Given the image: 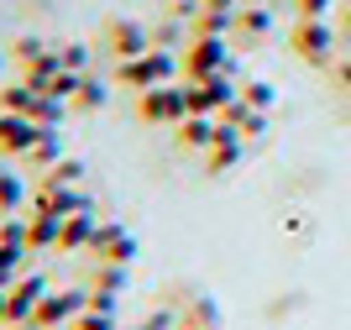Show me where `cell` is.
Instances as JSON below:
<instances>
[{"label": "cell", "instance_id": "6da1fadb", "mask_svg": "<svg viewBox=\"0 0 351 330\" xmlns=\"http://www.w3.org/2000/svg\"><path fill=\"white\" fill-rule=\"evenodd\" d=\"M116 79L126 89H136V95H147V89H158V84H178V53H168V47H147V53H136V58L121 63Z\"/></svg>", "mask_w": 351, "mask_h": 330}, {"label": "cell", "instance_id": "7a4b0ae2", "mask_svg": "<svg viewBox=\"0 0 351 330\" xmlns=\"http://www.w3.org/2000/svg\"><path fill=\"white\" fill-rule=\"evenodd\" d=\"M236 79V58L226 53V37H194L189 53H184V79L189 84H205V79Z\"/></svg>", "mask_w": 351, "mask_h": 330}, {"label": "cell", "instance_id": "3957f363", "mask_svg": "<svg viewBox=\"0 0 351 330\" xmlns=\"http://www.w3.org/2000/svg\"><path fill=\"white\" fill-rule=\"evenodd\" d=\"M84 309H89V288H53V294L32 309V330H69Z\"/></svg>", "mask_w": 351, "mask_h": 330}, {"label": "cell", "instance_id": "277c9868", "mask_svg": "<svg viewBox=\"0 0 351 330\" xmlns=\"http://www.w3.org/2000/svg\"><path fill=\"white\" fill-rule=\"evenodd\" d=\"M136 115H142L147 126H178L189 115L184 84H158V89H147V95H136Z\"/></svg>", "mask_w": 351, "mask_h": 330}, {"label": "cell", "instance_id": "5b68a950", "mask_svg": "<svg viewBox=\"0 0 351 330\" xmlns=\"http://www.w3.org/2000/svg\"><path fill=\"white\" fill-rule=\"evenodd\" d=\"M79 210H95L89 194L79 184H37V200H32V215H53V220H69Z\"/></svg>", "mask_w": 351, "mask_h": 330}, {"label": "cell", "instance_id": "8992f818", "mask_svg": "<svg viewBox=\"0 0 351 330\" xmlns=\"http://www.w3.org/2000/svg\"><path fill=\"white\" fill-rule=\"evenodd\" d=\"M147 47H152V32H142V21H126V16L105 21V32H100V53H110L116 63H126V58L147 53Z\"/></svg>", "mask_w": 351, "mask_h": 330}, {"label": "cell", "instance_id": "52a82bcc", "mask_svg": "<svg viewBox=\"0 0 351 330\" xmlns=\"http://www.w3.org/2000/svg\"><path fill=\"white\" fill-rule=\"evenodd\" d=\"M89 252H95L100 262H132V257H136V236L121 226V220H100V226H95Z\"/></svg>", "mask_w": 351, "mask_h": 330}, {"label": "cell", "instance_id": "ba28073f", "mask_svg": "<svg viewBox=\"0 0 351 330\" xmlns=\"http://www.w3.org/2000/svg\"><path fill=\"white\" fill-rule=\"evenodd\" d=\"M47 294H53V283H47L43 273H32V268H27V273L11 283V325H32V309H37Z\"/></svg>", "mask_w": 351, "mask_h": 330}, {"label": "cell", "instance_id": "9c48e42d", "mask_svg": "<svg viewBox=\"0 0 351 330\" xmlns=\"http://www.w3.org/2000/svg\"><path fill=\"white\" fill-rule=\"evenodd\" d=\"M43 131H47V126H37L32 115H11V110H0V152H5V158H27L32 142H37Z\"/></svg>", "mask_w": 351, "mask_h": 330}, {"label": "cell", "instance_id": "30bf717a", "mask_svg": "<svg viewBox=\"0 0 351 330\" xmlns=\"http://www.w3.org/2000/svg\"><path fill=\"white\" fill-rule=\"evenodd\" d=\"M178 142L189 147V152H210L220 142V121L215 115H184L178 121Z\"/></svg>", "mask_w": 351, "mask_h": 330}, {"label": "cell", "instance_id": "8fae6325", "mask_svg": "<svg viewBox=\"0 0 351 330\" xmlns=\"http://www.w3.org/2000/svg\"><path fill=\"white\" fill-rule=\"evenodd\" d=\"M95 226H100V220H95V210L69 215V220L58 226V252H84V246L95 241Z\"/></svg>", "mask_w": 351, "mask_h": 330}, {"label": "cell", "instance_id": "7c38bea8", "mask_svg": "<svg viewBox=\"0 0 351 330\" xmlns=\"http://www.w3.org/2000/svg\"><path fill=\"white\" fill-rule=\"evenodd\" d=\"M132 288V262H100L95 273H89V294H126Z\"/></svg>", "mask_w": 351, "mask_h": 330}, {"label": "cell", "instance_id": "4fadbf2b", "mask_svg": "<svg viewBox=\"0 0 351 330\" xmlns=\"http://www.w3.org/2000/svg\"><path fill=\"white\" fill-rule=\"evenodd\" d=\"M63 158H69V152H63V137H58V131H43V137L32 142V152H27L21 163H27L32 173H47V168H58Z\"/></svg>", "mask_w": 351, "mask_h": 330}, {"label": "cell", "instance_id": "5bb4252c", "mask_svg": "<svg viewBox=\"0 0 351 330\" xmlns=\"http://www.w3.org/2000/svg\"><path fill=\"white\" fill-rule=\"evenodd\" d=\"M178 320H184V330H220V304L210 294H199V299H189L178 309Z\"/></svg>", "mask_w": 351, "mask_h": 330}, {"label": "cell", "instance_id": "9a60e30c", "mask_svg": "<svg viewBox=\"0 0 351 330\" xmlns=\"http://www.w3.org/2000/svg\"><path fill=\"white\" fill-rule=\"evenodd\" d=\"M58 226L63 220H53V215H32L27 220V252H53L58 246Z\"/></svg>", "mask_w": 351, "mask_h": 330}, {"label": "cell", "instance_id": "2e32d148", "mask_svg": "<svg viewBox=\"0 0 351 330\" xmlns=\"http://www.w3.org/2000/svg\"><path fill=\"white\" fill-rule=\"evenodd\" d=\"M37 95H43V89H32L27 79H16V84H5V89H0V110H11V115H32Z\"/></svg>", "mask_w": 351, "mask_h": 330}, {"label": "cell", "instance_id": "e0dca14e", "mask_svg": "<svg viewBox=\"0 0 351 330\" xmlns=\"http://www.w3.org/2000/svg\"><path fill=\"white\" fill-rule=\"evenodd\" d=\"M110 100V95H105V84L100 79H95V73H79V89H73V110H100V105Z\"/></svg>", "mask_w": 351, "mask_h": 330}, {"label": "cell", "instance_id": "ac0fdd59", "mask_svg": "<svg viewBox=\"0 0 351 330\" xmlns=\"http://www.w3.org/2000/svg\"><path fill=\"white\" fill-rule=\"evenodd\" d=\"M21 204H27V184L11 168H0V215H16Z\"/></svg>", "mask_w": 351, "mask_h": 330}, {"label": "cell", "instance_id": "d6986e66", "mask_svg": "<svg viewBox=\"0 0 351 330\" xmlns=\"http://www.w3.org/2000/svg\"><path fill=\"white\" fill-rule=\"evenodd\" d=\"M69 330H126V325L116 320V309H105V304H89V309L73 320Z\"/></svg>", "mask_w": 351, "mask_h": 330}, {"label": "cell", "instance_id": "ffe728a7", "mask_svg": "<svg viewBox=\"0 0 351 330\" xmlns=\"http://www.w3.org/2000/svg\"><path fill=\"white\" fill-rule=\"evenodd\" d=\"M47 53H53V47H47L43 37H16V43H11V58L21 63V69H37Z\"/></svg>", "mask_w": 351, "mask_h": 330}, {"label": "cell", "instance_id": "44dd1931", "mask_svg": "<svg viewBox=\"0 0 351 330\" xmlns=\"http://www.w3.org/2000/svg\"><path fill=\"white\" fill-rule=\"evenodd\" d=\"M27 273V246H0V288H11Z\"/></svg>", "mask_w": 351, "mask_h": 330}, {"label": "cell", "instance_id": "7402d4cb", "mask_svg": "<svg viewBox=\"0 0 351 330\" xmlns=\"http://www.w3.org/2000/svg\"><path fill=\"white\" fill-rule=\"evenodd\" d=\"M293 47H299L304 58H325L330 37H325V27H299V32H293Z\"/></svg>", "mask_w": 351, "mask_h": 330}, {"label": "cell", "instance_id": "603a6c76", "mask_svg": "<svg viewBox=\"0 0 351 330\" xmlns=\"http://www.w3.org/2000/svg\"><path fill=\"white\" fill-rule=\"evenodd\" d=\"M58 63H63L69 73H89V47H84V43H63V47H58Z\"/></svg>", "mask_w": 351, "mask_h": 330}, {"label": "cell", "instance_id": "cb8c5ba5", "mask_svg": "<svg viewBox=\"0 0 351 330\" xmlns=\"http://www.w3.org/2000/svg\"><path fill=\"white\" fill-rule=\"evenodd\" d=\"M241 95H247V105H252V110H263V105H273V89H267V84H247Z\"/></svg>", "mask_w": 351, "mask_h": 330}, {"label": "cell", "instance_id": "d4e9b609", "mask_svg": "<svg viewBox=\"0 0 351 330\" xmlns=\"http://www.w3.org/2000/svg\"><path fill=\"white\" fill-rule=\"evenodd\" d=\"M0 325H11V288H0Z\"/></svg>", "mask_w": 351, "mask_h": 330}, {"label": "cell", "instance_id": "484cf974", "mask_svg": "<svg viewBox=\"0 0 351 330\" xmlns=\"http://www.w3.org/2000/svg\"><path fill=\"white\" fill-rule=\"evenodd\" d=\"M299 5H304V16H320L325 11V0H299Z\"/></svg>", "mask_w": 351, "mask_h": 330}, {"label": "cell", "instance_id": "4316f807", "mask_svg": "<svg viewBox=\"0 0 351 330\" xmlns=\"http://www.w3.org/2000/svg\"><path fill=\"white\" fill-rule=\"evenodd\" d=\"M0 69H5V53H0Z\"/></svg>", "mask_w": 351, "mask_h": 330}, {"label": "cell", "instance_id": "83f0119b", "mask_svg": "<svg viewBox=\"0 0 351 330\" xmlns=\"http://www.w3.org/2000/svg\"><path fill=\"white\" fill-rule=\"evenodd\" d=\"M247 5H263V0H247Z\"/></svg>", "mask_w": 351, "mask_h": 330}, {"label": "cell", "instance_id": "f1b7e54d", "mask_svg": "<svg viewBox=\"0 0 351 330\" xmlns=\"http://www.w3.org/2000/svg\"><path fill=\"white\" fill-rule=\"evenodd\" d=\"M0 330H16V325H0Z\"/></svg>", "mask_w": 351, "mask_h": 330}, {"label": "cell", "instance_id": "f546056e", "mask_svg": "<svg viewBox=\"0 0 351 330\" xmlns=\"http://www.w3.org/2000/svg\"><path fill=\"white\" fill-rule=\"evenodd\" d=\"M0 246H5V236H0Z\"/></svg>", "mask_w": 351, "mask_h": 330}, {"label": "cell", "instance_id": "4dcf8cb0", "mask_svg": "<svg viewBox=\"0 0 351 330\" xmlns=\"http://www.w3.org/2000/svg\"><path fill=\"white\" fill-rule=\"evenodd\" d=\"M168 5H178V0H168Z\"/></svg>", "mask_w": 351, "mask_h": 330}, {"label": "cell", "instance_id": "1f68e13d", "mask_svg": "<svg viewBox=\"0 0 351 330\" xmlns=\"http://www.w3.org/2000/svg\"><path fill=\"white\" fill-rule=\"evenodd\" d=\"M142 330H147V325H142Z\"/></svg>", "mask_w": 351, "mask_h": 330}]
</instances>
